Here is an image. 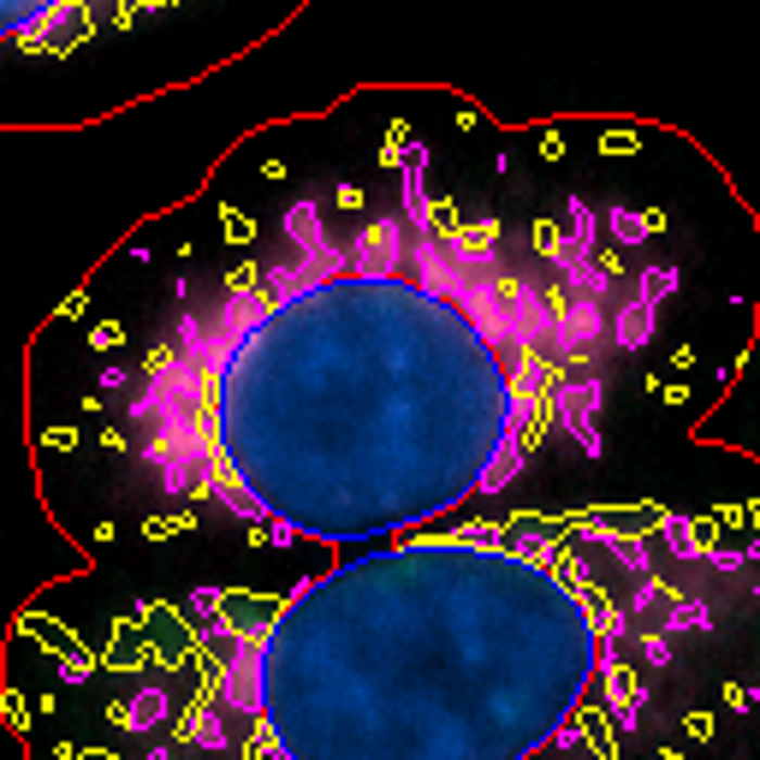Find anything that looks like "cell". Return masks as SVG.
Here are the masks:
<instances>
[{
  "label": "cell",
  "instance_id": "obj_1",
  "mask_svg": "<svg viewBox=\"0 0 760 760\" xmlns=\"http://www.w3.org/2000/svg\"><path fill=\"white\" fill-rule=\"evenodd\" d=\"M280 226V256L232 262L119 380L113 446L167 505L286 547L428 535L511 487L594 363L636 339L588 232L523 262L422 161L351 232L315 202Z\"/></svg>",
  "mask_w": 760,
  "mask_h": 760
},
{
  "label": "cell",
  "instance_id": "obj_2",
  "mask_svg": "<svg viewBox=\"0 0 760 760\" xmlns=\"http://www.w3.org/2000/svg\"><path fill=\"white\" fill-rule=\"evenodd\" d=\"M660 529V517H654ZM654 529L404 535L291 594L197 600L173 749L208 760H577L642 725L713 612Z\"/></svg>",
  "mask_w": 760,
  "mask_h": 760
},
{
  "label": "cell",
  "instance_id": "obj_3",
  "mask_svg": "<svg viewBox=\"0 0 760 760\" xmlns=\"http://www.w3.org/2000/svg\"><path fill=\"white\" fill-rule=\"evenodd\" d=\"M179 0H0V54H66L90 42L101 24H137Z\"/></svg>",
  "mask_w": 760,
  "mask_h": 760
}]
</instances>
